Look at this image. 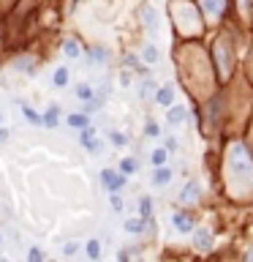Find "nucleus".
I'll list each match as a JSON object with an SVG mask.
<instances>
[{"mask_svg": "<svg viewBox=\"0 0 253 262\" xmlns=\"http://www.w3.org/2000/svg\"><path fill=\"white\" fill-rule=\"evenodd\" d=\"M174 229L177 232H183V235H188V232H193V219L188 213H174Z\"/></svg>", "mask_w": 253, "mask_h": 262, "instance_id": "nucleus-1", "label": "nucleus"}, {"mask_svg": "<svg viewBox=\"0 0 253 262\" xmlns=\"http://www.w3.org/2000/svg\"><path fill=\"white\" fill-rule=\"evenodd\" d=\"M171 178H174V172H171V169H169L166 164H161V167L155 169V172H152V183H155V186H169Z\"/></svg>", "mask_w": 253, "mask_h": 262, "instance_id": "nucleus-2", "label": "nucleus"}, {"mask_svg": "<svg viewBox=\"0 0 253 262\" xmlns=\"http://www.w3.org/2000/svg\"><path fill=\"white\" fill-rule=\"evenodd\" d=\"M139 14H142V19H144V28L150 30V33H155L158 30V17H155V11H152V6H142Z\"/></svg>", "mask_w": 253, "mask_h": 262, "instance_id": "nucleus-3", "label": "nucleus"}, {"mask_svg": "<svg viewBox=\"0 0 253 262\" xmlns=\"http://www.w3.org/2000/svg\"><path fill=\"white\" fill-rule=\"evenodd\" d=\"M199 191H202L199 180H188V183L183 186V191H180V200H183V202H193L199 197Z\"/></svg>", "mask_w": 253, "mask_h": 262, "instance_id": "nucleus-4", "label": "nucleus"}, {"mask_svg": "<svg viewBox=\"0 0 253 262\" xmlns=\"http://www.w3.org/2000/svg\"><path fill=\"white\" fill-rule=\"evenodd\" d=\"M155 101L161 104V107H171V101H174V88H171V85L158 88L155 90Z\"/></svg>", "mask_w": 253, "mask_h": 262, "instance_id": "nucleus-5", "label": "nucleus"}, {"mask_svg": "<svg viewBox=\"0 0 253 262\" xmlns=\"http://www.w3.org/2000/svg\"><path fill=\"white\" fill-rule=\"evenodd\" d=\"M185 117H188V110H185V107H180V104H174V107L166 112V120H169L171 126H180Z\"/></svg>", "mask_w": 253, "mask_h": 262, "instance_id": "nucleus-6", "label": "nucleus"}, {"mask_svg": "<svg viewBox=\"0 0 253 262\" xmlns=\"http://www.w3.org/2000/svg\"><path fill=\"white\" fill-rule=\"evenodd\" d=\"M193 238H196L193 243H196L199 251H207V248L212 246V235L207 232V229H196V235H193Z\"/></svg>", "mask_w": 253, "mask_h": 262, "instance_id": "nucleus-7", "label": "nucleus"}, {"mask_svg": "<svg viewBox=\"0 0 253 262\" xmlns=\"http://www.w3.org/2000/svg\"><path fill=\"white\" fill-rule=\"evenodd\" d=\"M57 120H60V107H57V104H49L47 115H44V126H47V129H55Z\"/></svg>", "mask_w": 253, "mask_h": 262, "instance_id": "nucleus-8", "label": "nucleus"}, {"mask_svg": "<svg viewBox=\"0 0 253 262\" xmlns=\"http://www.w3.org/2000/svg\"><path fill=\"white\" fill-rule=\"evenodd\" d=\"M87 55H90V63H93V66H98V63H103L106 57H109V52H106L103 47H90Z\"/></svg>", "mask_w": 253, "mask_h": 262, "instance_id": "nucleus-9", "label": "nucleus"}, {"mask_svg": "<svg viewBox=\"0 0 253 262\" xmlns=\"http://www.w3.org/2000/svg\"><path fill=\"white\" fill-rule=\"evenodd\" d=\"M123 63H125V66H128V69L139 71V74H150V69H147V66H142L136 55H125V57H123Z\"/></svg>", "mask_w": 253, "mask_h": 262, "instance_id": "nucleus-10", "label": "nucleus"}, {"mask_svg": "<svg viewBox=\"0 0 253 262\" xmlns=\"http://www.w3.org/2000/svg\"><path fill=\"white\" fill-rule=\"evenodd\" d=\"M155 82H152V79H142V82H139V96L142 98H152L155 96Z\"/></svg>", "mask_w": 253, "mask_h": 262, "instance_id": "nucleus-11", "label": "nucleus"}, {"mask_svg": "<svg viewBox=\"0 0 253 262\" xmlns=\"http://www.w3.org/2000/svg\"><path fill=\"white\" fill-rule=\"evenodd\" d=\"M22 115L28 117L30 123H35V126H44V117L38 115V112H35L33 107H28V104H22Z\"/></svg>", "mask_w": 253, "mask_h": 262, "instance_id": "nucleus-12", "label": "nucleus"}, {"mask_svg": "<svg viewBox=\"0 0 253 262\" xmlns=\"http://www.w3.org/2000/svg\"><path fill=\"white\" fill-rule=\"evenodd\" d=\"M68 126H71V129H84V126H90L87 123V112H84V115H79V112L68 115Z\"/></svg>", "mask_w": 253, "mask_h": 262, "instance_id": "nucleus-13", "label": "nucleus"}, {"mask_svg": "<svg viewBox=\"0 0 253 262\" xmlns=\"http://www.w3.org/2000/svg\"><path fill=\"white\" fill-rule=\"evenodd\" d=\"M139 213H142V219H152V200L150 197H142V200H139Z\"/></svg>", "mask_w": 253, "mask_h": 262, "instance_id": "nucleus-14", "label": "nucleus"}, {"mask_svg": "<svg viewBox=\"0 0 253 262\" xmlns=\"http://www.w3.org/2000/svg\"><path fill=\"white\" fill-rule=\"evenodd\" d=\"M142 57H144V63H150V66H152V63H158V57H161V55H158V49L152 47V44H147V47L142 49Z\"/></svg>", "mask_w": 253, "mask_h": 262, "instance_id": "nucleus-15", "label": "nucleus"}, {"mask_svg": "<svg viewBox=\"0 0 253 262\" xmlns=\"http://www.w3.org/2000/svg\"><path fill=\"white\" fill-rule=\"evenodd\" d=\"M96 96V90L90 88V85H79V88H76V98H79V101H90V98Z\"/></svg>", "mask_w": 253, "mask_h": 262, "instance_id": "nucleus-16", "label": "nucleus"}, {"mask_svg": "<svg viewBox=\"0 0 253 262\" xmlns=\"http://www.w3.org/2000/svg\"><path fill=\"white\" fill-rule=\"evenodd\" d=\"M63 52L68 57H79V44H76L74 38H68V41H63Z\"/></svg>", "mask_w": 253, "mask_h": 262, "instance_id": "nucleus-17", "label": "nucleus"}, {"mask_svg": "<svg viewBox=\"0 0 253 262\" xmlns=\"http://www.w3.org/2000/svg\"><path fill=\"white\" fill-rule=\"evenodd\" d=\"M66 85H68V69H57L55 71V88H66Z\"/></svg>", "mask_w": 253, "mask_h": 262, "instance_id": "nucleus-18", "label": "nucleus"}, {"mask_svg": "<svg viewBox=\"0 0 253 262\" xmlns=\"http://www.w3.org/2000/svg\"><path fill=\"white\" fill-rule=\"evenodd\" d=\"M109 139H112V145H115V148H125V145H128V137L120 134V131H109Z\"/></svg>", "mask_w": 253, "mask_h": 262, "instance_id": "nucleus-19", "label": "nucleus"}, {"mask_svg": "<svg viewBox=\"0 0 253 262\" xmlns=\"http://www.w3.org/2000/svg\"><path fill=\"white\" fill-rule=\"evenodd\" d=\"M166 159H169V150H166V148H158V150H152V164H155V167L166 164Z\"/></svg>", "mask_w": 253, "mask_h": 262, "instance_id": "nucleus-20", "label": "nucleus"}, {"mask_svg": "<svg viewBox=\"0 0 253 262\" xmlns=\"http://www.w3.org/2000/svg\"><path fill=\"white\" fill-rule=\"evenodd\" d=\"M87 257H90V260H98V257H101V243H98L96 238L87 241Z\"/></svg>", "mask_w": 253, "mask_h": 262, "instance_id": "nucleus-21", "label": "nucleus"}, {"mask_svg": "<svg viewBox=\"0 0 253 262\" xmlns=\"http://www.w3.org/2000/svg\"><path fill=\"white\" fill-rule=\"evenodd\" d=\"M136 161H134V159H123V161H120V172H125V175H134V172H136Z\"/></svg>", "mask_w": 253, "mask_h": 262, "instance_id": "nucleus-22", "label": "nucleus"}, {"mask_svg": "<svg viewBox=\"0 0 253 262\" xmlns=\"http://www.w3.org/2000/svg\"><path fill=\"white\" fill-rule=\"evenodd\" d=\"M144 134H147V137H161V129H158V123L147 120V126H144Z\"/></svg>", "mask_w": 253, "mask_h": 262, "instance_id": "nucleus-23", "label": "nucleus"}, {"mask_svg": "<svg viewBox=\"0 0 253 262\" xmlns=\"http://www.w3.org/2000/svg\"><path fill=\"white\" fill-rule=\"evenodd\" d=\"M109 202H112V207H115L117 213H123V200L117 197V191H109Z\"/></svg>", "mask_w": 253, "mask_h": 262, "instance_id": "nucleus-24", "label": "nucleus"}, {"mask_svg": "<svg viewBox=\"0 0 253 262\" xmlns=\"http://www.w3.org/2000/svg\"><path fill=\"white\" fill-rule=\"evenodd\" d=\"M41 257H44V254L38 251V248H30V251H28V260H30V262H41Z\"/></svg>", "mask_w": 253, "mask_h": 262, "instance_id": "nucleus-25", "label": "nucleus"}, {"mask_svg": "<svg viewBox=\"0 0 253 262\" xmlns=\"http://www.w3.org/2000/svg\"><path fill=\"white\" fill-rule=\"evenodd\" d=\"M76 248H79V243H66V246H63V254H74Z\"/></svg>", "mask_w": 253, "mask_h": 262, "instance_id": "nucleus-26", "label": "nucleus"}, {"mask_svg": "<svg viewBox=\"0 0 253 262\" xmlns=\"http://www.w3.org/2000/svg\"><path fill=\"white\" fill-rule=\"evenodd\" d=\"M166 150H169V153H174V150H177V139H166Z\"/></svg>", "mask_w": 253, "mask_h": 262, "instance_id": "nucleus-27", "label": "nucleus"}, {"mask_svg": "<svg viewBox=\"0 0 253 262\" xmlns=\"http://www.w3.org/2000/svg\"><path fill=\"white\" fill-rule=\"evenodd\" d=\"M120 82H123V85H131V71H123V74H120Z\"/></svg>", "mask_w": 253, "mask_h": 262, "instance_id": "nucleus-28", "label": "nucleus"}, {"mask_svg": "<svg viewBox=\"0 0 253 262\" xmlns=\"http://www.w3.org/2000/svg\"><path fill=\"white\" fill-rule=\"evenodd\" d=\"M6 139H8V131H6V129H0V142H6Z\"/></svg>", "mask_w": 253, "mask_h": 262, "instance_id": "nucleus-29", "label": "nucleus"}]
</instances>
